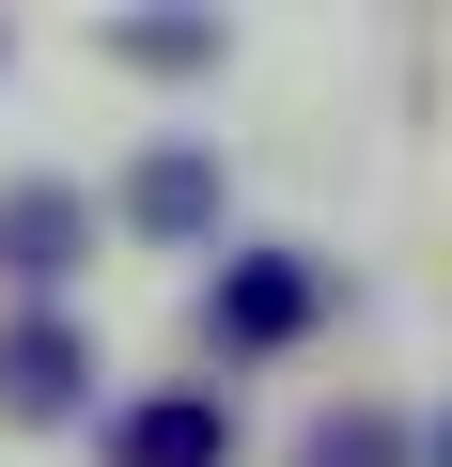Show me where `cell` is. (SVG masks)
<instances>
[{
    "instance_id": "cell-1",
    "label": "cell",
    "mask_w": 452,
    "mask_h": 467,
    "mask_svg": "<svg viewBox=\"0 0 452 467\" xmlns=\"http://www.w3.org/2000/svg\"><path fill=\"white\" fill-rule=\"evenodd\" d=\"M328 312V281H312V250H235L218 265V296H203V327L235 343V358H266V343H297Z\"/></svg>"
},
{
    "instance_id": "cell-2",
    "label": "cell",
    "mask_w": 452,
    "mask_h": 467,
    "mask_svg": "<svg viewBox=\"0 0 452 467\" xmlns=\"http://www.w3.org/2000/svg\"><path fill=\"white\" fill-rule=\"evenodd\" d=\"M79 389H94L79 312H0V420H79Z\"/></svg>"
},
{
    "instance_id": "cell-3",
    "label": "cell",
    "mask_w": 452,
    "mask_h": 467,
    "mask_svg": "<svg viewBox=\"0 0 452 467\" xmlns=\"http://www.w3.org/2000/svg\"><path fill=\"white\" fill-rule=\"evenodd\" d=\"M94 250V202L63 187V171H16L0 187V281H32V312H47V281Z\"/></svg>"
},
{
    "instance_id": "cell-4",
    "label": "cell",
    "mask_w": 452,
    "mask_h": 467,
    "mask_svg": "<svg viewBox=\"0 0 452 467\" xmlns=\"http://www.w3.org/2000/svg\"><path fill=\"white\" fill-rule=\"evenodd\" d=\"M110 467H235V405L218 389H141L110 420Z\"/></svg>"
},
{
    "instance_id": "cell-5",
    "label": "cell",
    "mask_w": 452,
    "mask_h": 467,
    "mask_svg": "<svg viewBox=\"0 0 452 467\" xmlns=\"http://www.w3.org/2000/svg\"><path fill=\"white\" fill-rule=\"evenodd\" d=\"M125 202H141V234H218V156H187V140H156V156L125 171Z\"/></svg>"
},
{
    "instance_id": "cell-6",
    "label": "cell",
    "mask_w": 452,
    "mask_h": 467,
    "mask_svg": "<svg viewBox=\"0 0 452 467\" xmlns=\"http://www.w3.org/2000/svg\"><path fill=\"white\" fill-rule=\"evenodd\" d=\"M297 467H421V420H405V405H328V420L297 436Z\"/></svg>"
},
{
    "instance_id": "cell-7",
    "label": "cell",
    "mask_w": 452,
    "mask_h": 467,
    "mask_svg": "<svg viewBox=\"0 0 452 467\" xmlns=\"http://www.w3.org/2000/svg\"><path fill=\"white\" fill-rule=\"evenodd\" d=\"M125 63H218V32H203V16H141V32H125Z\"/></svg>"
}]
</instances>
